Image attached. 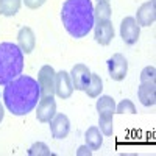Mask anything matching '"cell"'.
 Instances as JSON below:
<instances>
[{
  "label": "cell",
  "mask_w": 156,
  "mask_h": 156,
  "mask_svg": "<svg viewBox=\"0 0 156 156\" xmlns=\"http://www.w3.org/2000/svg\"><path fill=\"white\" fill-rule=\"evenodd\" d=\"M41 97L39 84L30 75H19L5 84L3 101L8 111L14 115H27L31 112Z\"/></svg>",
  "instance_id": "obj_1"
},
{
  "label": "cell",
  "mask_w": 156,
  "mask_h": 156,
  "mask_svg": "<svg viewBox=\"0 0 156 156\" xmlns=\"http://www.w3.org/2000/svg\"><path fill=\"white\" fill-rule=\"evenodd\" d=\"M61 20L66 31L75 39L87 36L95 23L92 2L90 0H66L61 9Z\"/></svg>",
  "instance_id": "obj_2"
},
{
  "label": "cell",
  "mask_w": 156,
  "mask_h": 156,
  "mask_svg": "<svg viewBox=\"0 0 156 156\" xmlns=\"http://www.w3.org/2000/svg\"><path fill=\"white\" fill-rule=\"evenodd\" d=\"M23 70V51L12 42L0 44V84H8Z\"/></svg>",
  "instance_id": "obj_3"
},
{
  "label": "cell",
  "mask_w": 156,
  "mask_h": 156,
  "mask_svg": "<svg viewBox=\"0 0 156 156\" xmlns=\"http://www.w3.org/2000/svg\"><path fill=\"white\" fill-rule=\"evenodd\" d=\"M55 78L56 72L51 66H42L37 73V84L42 97H53L55 94Z\"/></svg>",
  "instance_id": "obj_4"
},
{
  "label": "cell",
  "mask_w": 156,
  "mask_h": 156,
  "mask_svg": "<svg viewBox=\"0 0 156 156\" xmlns=\"http://www.w3.org/2000/svg\"><path fill=\"white\" fill-rule=\"evenodd\" d=\"M108 72L114 81H122L128 72V61L123 55L115 53L108 59Z\"/></svg>",
  "instance_id": "obj_5"
},
{
  "label": "cell",
  "mask_w": 156,
  "mask_h": 156,
  "mask_svg": "<svg viewBox=\"0 0 156 156\" xmlns=\"http://www.w3.org/2000/svg\"><path fill=\"white\" fill-rule=\"evenodd\" d=\"M140 34V27L136 22L134 17H125L120 23V36L123 39V42L128 45H133L137 42Z\"/></svg>",
  "instance_id": "obj_6"
},
{
  "label": "cell",
  "mask_w": 156,
  "mask_h": 156,
  "mask_svg": "<svg viewBox=\"0 0 156 156\" xmlns=\"http://www.w3.org/2000/svg\"><path fill=\"white\" fill-rule=\"evenodd\" d=\"M73 92V84H72V78L70 73L66 70H59L56 72L55 78V94L59 98H69Z\"/></svg>",
  "instance_id": "obj_7"
},
{
  "label": "cell",
  "mask_w": 156,
  "mask_h": 156,
  "mask_svg": "<svg viewBox=\"0 0 156 156\" xmlns=\"http://www.w3.org/2000/svg\"><path fill=\"white\" fill-rule=\"evenodd\" d=\"M50 131L55 139H64L67 137L70 131V120L66 114H55V117L50 122Z\"/></svg>",
  "instance_id": "obj_8"
},
{
  "label": "cell",
  "mask_w": 156,
  "mask_h": 156,
  "mask_svg": "<svg viewBox=\"0 0 156 156\" xmlns=\"http://www.w3.org/2000/svg\"><path fill=\"white\" fill-rule=\"evenodd\" d=\"M56 114V101L53 97H42V100H39L37 103V112L36 117L39 122L48 123Z\"/></svg>",
  "instance_id": "obj_9"
},
{
  "label": "cell",
  "mask_w": 156,
  "mask_h": 156,
  "mask_svg": "<svg viewBox=\"0 0 156 156\" xmlns=\"http://www.w3.org/2000/svg\"><path fill=\"white\" fill-rule=\"evenodd\" d=\"M70 78H72L73 89L84 90L87 83H89V78H90V70L84 64H75L72 67V72H70Z\"/></svg>",
  "instance_id": "obj_10"
},
{
  "label": "cell",
  "mask_w": 156,
  "mask_h": 156,
  "mask_svg": "<svg viewBox=\"0 0 156 156\" xmlns=\"http://www.w3.org/2000/svg\"><path fill=\"white\" fill-rule=\"evenodd\" d=\"M154 19H156L154 0L145 2L136 12V22L139 23V27H150V25L154 23Z\"/></svg>",
  "instance_id": "obj_11"
},
{
  "label": "cell",
  "mask_w": 156,
  "mask_h": 156,
  "mask_svg": "<svg viewBox=\"0 0 156 156\" xmlns=\"http://www.w3.org/2000/svg\"><path fill=\"white\" fill-rule=\"evenodd\" d=\"M17 42H19V47L20 50L23 51L25 55L31 53L36 47V37H34V33L30 27H23L19 30L17 33Z\"/></svg>",
  "instance_id": "obj_12"
},
{
  "label": "cell",
  "mask_w": 156,
  "mask_h": 156,
  "mask_svg": "<svg viewBox=\"0 0 156 156\" xmlns=\"http://www.w3.org/2000/svg\"><path fill=\"white\" fill-rule=\"evenodd\" d=\"M94 27H95V41L100 45H108L114 37V27L111 20L97 22V25H94Z\"/></svg>",
  "instance_id": "obj_13"
},
{
  "label": "cell",
  "mask_w": 156,
  "mask_h": 156,
  "mask_svg": "<svg viewBox=\"0 0 156 156\" xmlns=\"http://www.w3.org/2000/svg\"><path fill=\"white\" fill-rule=\"evenodd\" d=\"M97 111H98V119H109L112 120V117L115 114V101L109 95H101L97 100Z\"/></svg>",
  "instance_id": "obj_14"
},
{
  "label": "cell",
  "mask_w": 156,
  "mask_h": 156,
  "mask_svg": "<svg viewBox=\"0 0 156 156\" xmlns=\"http://www.w3.org/2000/svg\"><path fill=\"white\" fill-rule=\"evenodd\" d=\"M137 97L144 106L156 105V86L154 83H140L137 89Z\"/></svg>",
  "instance_id": "obj_15"
},
{
  "label": "cell",
  "mask_w": 156,
  "mask_h": 156,
  "mask_svg": "<svg viewBox=\"0 0 156 156\" xmlns=\"http://www.w3.org/2000/svg\"><path fill=\"white\" fill-rule=\"evenodd\" d=\"M86 145L90 148V150H98L103 144V137H101V133H100V129L97 126H90L87 128V131H86Z\"/></svg>",
  "instance_id": "obj_16"
},
{
  "label": "cell",
  "mask_w": 156,
  "mask_h": 156,
  "mask_svg": "<svg viewBox=\"0 0 156 156\" xmlns=\"http://www.w3.org/2000/svg\"><path fill=\"white\" fill-rule=\"evenodd\" d=\"M103 90V81L101 78L97 75V73H90V78H89V83L84 89V92L90 97V98H97Z\"/></svg>",
  "instance_id": "obj_17"
},
{
  "label": "cell",
  "mask_w": 156,
  "mask_h": 156,
  "mask_svg": "<svg viewBox=\"0 0 156 156\" xmlns=\"http://www.w3.org/2000/svg\"><path fill=\"white\" fill-rule=\"evenodd\" d=\"M22 0H0V14L2 16H14L20 9Z\"/></svg>",
  "instance_id": "obj_18"
},
{
  "label": "cell",
  "mask_w": 156,
  "mask_h": 156,
  "mask_svg": "<svg viewBox=\"0 0 156 156\" xmlns=\"http://www.w3.org/2000/svg\"><path fill=\"white\" fill-rule=\"evenodd\" d=\"M94 19H95V22L111 20V6H109V2H98V5L94 8Z\"/></svg>",
  "instance_id": "obj_19"
},
{
  "label": "cell",
  "mask_w": 156,
  "mask_h": 156,
  "mask_svg": "<svg viewBox=\"0 0 156 156\" xmlns=\"http://www.w3.org/2000/svg\"><path fill=\"white\" fill-rule=\"evenodd\" d=\"M28 154L30 156H50L51 151L44 142H34V144L28 148Z\"/></svg>",
  "instance_id": "obj_20"
},
{
  "label": "cell",
  "mask_w": 156,
  "mask_h": 156,
  "mask_svg": "<svg viewBox=\"0 0 156 156\" xmlns=\"http://www.w3.org/2000/svg\"><path fill=\"white\" fill-rule=\"evenodd\" d=\"M115 112L117 114H136V106L133 105L131 100H122L115 106Z\"/></svg>",
  "instance_id": "obj_21"
},
{
  "label": "cell",
  "mask_w": 156,
  "mask_h": 156,
  "mask_svg": "<svg viewBox=\"0 0 156 156\" xmlns=\"http://www.w3.org/2000/svg\"><path fill=\"white\" fill-rule=\"evenodd\" d=\"M154 80H156V69L153 66H148L140 72V83H154Z\"/></svg>",
  "instance_id": "obj_22"
},
{
  "label": "cell",
  "mask_w": 156,
  "mask_h": 156,
  "mask_svg": "<svg viewBox=\"0 0 156 156\" xmlns=\"http://www.w3.org/2000/svg\"><path fill=\"white\" fill-rule=\"evenodd\" d=\"M98 125H100V131L105 136H111L112 134V131H114L112 120H109V119H98Z\"/></svg>",
  "instance_id": "obj_23"
},
{
  "label": "cell",
  "mask_w": 156,
  "mask_h": 156,
  "mask_svg": "<svg viewBox=\"0 0 156 156\" xmlns=\"http://www.w3.org/2000/svg\"><path fill=\"white\" fill-rule=\"evenodd\" d=\"M23 3L30 9H37V8H41L45 3V0H23Z\"/></svg>",
  "instance_id": "obj_24"
},
{
  "label": "cell",
  "mask_w": 156,
  "mask_h": 156,
  "mask_svg": "<svg viewBox=\"0 0 156 156\" xmlns=\"http://www.w3.org/2000/svg\"><path fill=\"white\" fill-rule=\"evenodd\" d=\"M90 153H92V150H90L87 145H84V147H80V148H78V151H76V154H90Z\"/></svg>",
  "instance_id": "obj_25"
},
{
  "label": "cell",
  "mask_w": 156,
  "mask_h": 156,
  "mask_svg": "<svg viewBox=\"0 0 156 156\" xmlns=\"http://www.w3.org/2000/svg\"><path fill=\"white\" fill-rule=\"evenodd\" d=\"M3 117H5V109H3V105L0 103V122L3 120Z\"/></svg>",
  "instance_id": "obj_26"
},
{
  "label": "cell",
  "mask_w": 156,
  "mask_h": 156,
  "mask_svg": "<svg viewBox=\"0 0 156 156\" xmlns=\"http://www.w3.org/2000/svg\"><path fill=\"white\" fill-rule=\"evenodd\" d=\"M97 2H109V0H97Z\"/></svg>",
  "instance_id": "obj_27"
}]
</instances>
